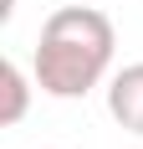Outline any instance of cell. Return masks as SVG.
Returning <instances> with one entry per match:
<instances>
[{
	"label": "cell",
	"mask_w": 143,
	"mask_h": 149,
	"mask_svg": "<svg viewBox=\"0 0 143 149\" xmlns=\"http://www.w3.org/2000/svg\"><path fill=\"white\" fill-rule=\"evenodd\" d=\"M107 113L128 134H143V62H128L123 72H113V82H107Z\"/></svg>",
	"instance_id": "cell-2"
},
{
	"label": "cell",
	"mask_w": 143,
	"mask_h": 149,
	"mask_svg": "<svg viewBox=\"0 0 143 149\" xmlns=\"http://www.w3.org/2000/svg\"><path fill=\"white\" fill-rule=\"evenodd\" d=\"M0 82H5V108H0V123L10 129V123L26 118V98H31V88H26V72H21L15 62H5V67H0Z\"/></svg>",
	"instance_id": "cell-3"
},
{
	"label": "cell",
	"mask_w": 143,
	"mask_h": 149,
	"mask_svg": "<svg viewBox=\"0 0 143 149\" xmlns=\"http://www.w3.org/2000/svg\"><path fill=\"white\" fill-rule=\"evenodd\" d=\"M113 46H118V31L97 5L51 10L36 41V57H31L36 88L51 98H87L113 67Z\"/></svg>",
	"instance_id": "cell-1"
}]
</instances>
